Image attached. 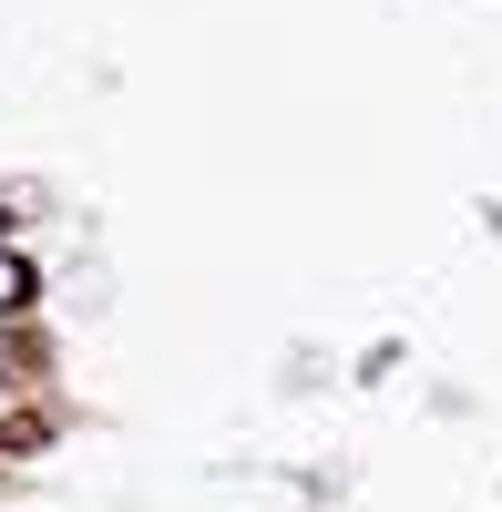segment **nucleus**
<instances>
[{"label": "nucleus", "mask_w": 502, "mask_h": 512, "mask_svg": "<svg viewBox=\"0 0 502 512\" xmlns=\"http://www.w3.org/2000/svg\"><path fill=\"white\" fill-rule=\"evenodd\" d=\"M31 297H41V287H31V267H21V256H0V318L31 308Z\"/></svg>", "instance_id": "nucleus-1"}, {"label": "nucleus", "mask_w": 502, "mask_h": 512, "mask_svg": "<svg viewBox=\"0 0 502 512\" xmlns=\"http://www.w3.org/2000/svg\"><path fill=\"white\" fill-rule=\"evenodd\" d=\"M0 369H11V349H0Z\"/></svg>", "instance_id": "nucleus-2"}]
</instances>
